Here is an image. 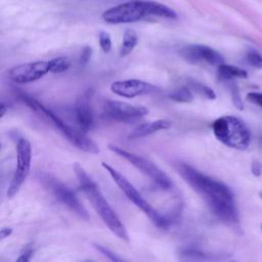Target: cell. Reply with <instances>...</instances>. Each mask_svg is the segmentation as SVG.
<instances>
[{
    "instance_id": "1",
    "label": "cell",
    "mask_w": 262,
    "mask_h": 262,
    "mask_svg": "<svg viewBox=\"0 0 262 262\" xmlns=\"http://www.w3.org/2000/svg\"><path fill=\"white\" fill-rule=\"evenodd\" d=\"M176 169L186 183L206 201L214 215L225 223H237L239 218L234 195L225 184L203 174L186 163H177Z\"/></svg>"
},
{
    "instance_id": "2",
    "label": "cell",
    "mask_w": 262,
    "mask_h": 262,
    "mask_svg": "<svg viewBox=\"0 0 262 262\" xmlns=\"http://www.w3.org/2000/svg\"><path fill=\"white\" fill-rule=\"evenodd\" d=\"M74 171L78 178L80 187H81L92 207L99 215V217L102 218L105 225L119 239L128 241L129 236L125 226L123 225L122 221H121L119 216L116 214V212L113 210V208L111 207L102 192H100L96 184L87 175L85 170L80 166L79 163L74 164Z\"/></svg>"
},
{
    "instance_id": "3",
    "label": "cell",
    "mask_w": 262,
    "mask_h": 262,
    "mask_svg": "<svg viewBox=\"0 0 262 262\" xmlns=\"http://www.w3.org/2000/svg\"><path fill=\"white\" fill-rule=\"evenodd\" d=\"M17 96L31 110H33L35 113L39 114L42 118L47 120L48 122H50L56 129H58L60 132H62L68 138L69 142L72 143L74 146H76L79 150L84 151L89 154L99 153L98 146L85 134L86 132H84L81 129L77 130L69 126L57 115H55L49 109L45 108L43 105L40 104L38 100H36L34 97L22 91L17 92Z\"/></svg>"
},
{
    "instance_id": "4",
    "label": "cell",
    "mask_w": 262,
    "mask_h": 262,
    "mask_svg": "<svg viewBox=\"0 0 262 262\" xmlns=\"http://www.w3.org/2000/svg\"><path fill=\"white\" fill-rule=\"evenodd\" d=\"M212 129L219 142L230 148L245 150L250 144V131L243 121L237 117L224 116L218 118L214 121Z\"/></svg>"
},
{
    "instance_id": "5",
    "label": "cell",
    "mask_w": 262,
    "mask_h": 262,
    "mask_svg": "<svg viewBox=\"0 0 262 262\" xmlns=\"http://www.w3.org/2000/svg\"><path fill=\"white\" fill-rule=\"evenodd\" d=\"M102 166L107 170V172L111 175L115 184L120 188L126 197L131 201V202L140 210H142L152 221L160 229H167L169 226L168 220L165 215L160 214L149 202L144 199V197L139 194V192L135 189V187L130 184V181L111 165L103 162Z\"/></svg>"
},
{
    "instance_id": "6",
    "label": "cell",
    "mask_w": 262,
    "mask_h": 262,
    "mask_svg": "<svg viewBox=\"0 0 262 262\" xmlns=\"http://www.w3.org/2000/svg\"><path fill=\"white\" fill-rule=\"evenodd\" d=\"M109 149L119 155L120 157L124 158L126 161L133 165L135 168H137L143 174L148 176L153 183H155L159 188L163 189V190H169L172 188L173 184L169 176L162 170L160 169L155 163H153L152 161L137 156L133 153L127 152L123 150L122 148H119L116 146H109Z\"/></svg>"
},
{
    "instance_id": "7",
    "label": "cell",
    "mask_w": 262,
    "mask_h": 262,
    "mask_svg": "<svg viewBox=\"0 0 262 262\" xmlns=\"http://www.w3.org/2000/svg\"><path fill=\"white\" fill-rule=\"evenodd\" d=\"M39 179L41 180L42 185L49 191V193L60 203L66 205L73 212L79 215L83 219H88L89 214L85 207L80 203V201L76 197L73 191L66 187L62 181H59L55 177L48 174H40Z\"/></svg>"
},
{
    "instance_id": "8",
    "label": "cell",
    "mask_w": 262,
    "mask_h": 262,
    "mask_svg": "<svg viewBox=\"0 0 262 262\" xmlns=\"http://www.w3.org/2000/svg\"><path fill=\"white\" fill-rule=\"evenodd\" d=\"M32 149L29 140L19 138L16 145V168L7 190V196L12 198L23 186L31 169Z\"/></svg>"
},
{
    "instance_id": "9",
    "label": "cell",
    "mask_w": 262,
    "mask_h": 262,
    "mask_svg": "<svg viewBox=\"0 0 262 262\" xmlns=\"http://www.w3.org/2000/svg\"><path fill=\"white\" fill-rule=\"evenodd\" d=\"M149 15L148 2L136 1L120 4L106 10L103 17L110 24H126L140 21Z\"/></svg>"
},
{
    "instance_id": "10",
    "label": "cell",
    "mask_w": 262,
    "mask_h": 262,
    "mask_svg": "<svg viewBox=\"0 0 262 262\" xmlns=\"http://www.w3.org/2000/svg\"><path fill=\"white\" fill-rule=\"evenodd\" d=\"M103 113L107 119L117 121V122L131 123L146 116L149 110L142 106H133L119 100H106Z\"/></svg>"
},
{
    "instance_id": "11",
    "label": "cell",
    "mask_w": 262,
    "mask_h": 262,
    "mask_svg": "<svg viewBox=\"0 0 262 262\" xmlns=\"http://www.w3.org/2000/svg\"><path fill=\"white\" fill-rule=\"evenodd\" d=\"M49 72L48 62L39 60V62H32L23 65H18L7 72L8 78L11 81L19 84L31 83L42 78Z\"/></svg>"
},
{
    "instance_id": "12",
    "label": "cell",
    "mask_w": 262,
    "mask_h": 262,
    "mask_svg": "<svg viewBox=\"0 0 262 262\" xmlns=\"http://www.w3.org/2000/svg\"><path fill=\"white\" fill-rule=\"evenodd\" d=\"M180 55L191 64L207 63L219 66L224 64V57L215 49L206 45H189L180 50Z\"/></svg>"
},
{
    "instance_id": "13",
    "label": "cell",
    "mask_w": 262,
    "mask_h": 262,
    "mask_svg": "<svg viewBox=\"0 0 262 262\" xmlns=\"http://www.w3.org/2000/svg\"><path fill=\"white\" fill-rule=\"evenodd\" d=\"M111 90L119 96L133 98L139 95L153 93L157 90V87L143 80L127 79L113 82L111 84Z\"/></svg>"
},
{
    "instance_id": "14",
    "label": "cell",
    "mask_w": 262,
    "mask_h": 262,
    "mask_svg": "<svg viewBox=\"0 0 262 262\" xmlns=\"http://www.w3.org/2000/svg\"><path fill=\"white\" fill-rule=\"evenodd\" d=\"M93 89H87L80 94L75 104V115L79 127L84 132H87L93 126V116L91 112L90 102L93 96Z\"/></svg>"
},
{
    "instance_id": "15",
    "label": "cell",
    "mask_w": 262,
    "mask_h": 262,
    "mask_svg": "<svg viewBox=\"0 0 262 262\" xmlns=\"http://www.w3.org/2000/svg\"><path fill=\"white\" fill-rule=\"evenodd\" d=\"M172 125L173 123L171 121L166 119H160V120L153 121V122L140 124L129 134V139H137V138L146 137L161 130H167L171 128Z\"/></svg>"
},
{
    "instance_id": "16",
    "label": "cell",
    "mask_w": 262,
    "mask_h": 262,
    "mask_svg": "<svg viewBox=\"0 0 262 262\" xmlns=\"http://www.w3.org/2000/svg\"><path fill=\"white\" fill-rule=\"evenodd\" d=\"M218 75L221 79L225 80H231L234 78H247L248 74L245 70L242 68L232 66V65H226L221 64L218 66Z\"/></svg>"
},
{
    "instance_id": "17",
    "label": "cell",
    "mask_w": 262,
    "mask_h": 262,
    "mask_svg": "<svg viewBox=\"0 0 262 262\" xmlns=\"http://www.w3.org/2000/svg\"><path fill=\"white\" fill-rule=\"evenodd\" d=\"M178 256L181 260H206L207 254L195 246H183L178 249Z\"/></svg>"
},
{
    "instance_id": "18",
    "label": "cell",
    "mask_w": 262,
    "mask_h": 262,
    "mask_svg": "<svg viewBox=\"0 0 262 262\" xmlns=\"http://www.w3.org/2000/svg\"><path fill=\"white\" fill-rule=\"evenodd\" d=\"M137 41H138L137 34L133 30H127L123 36V42L120 49V55L123 57L131 53V51L136 46Z\"/></svg>"
},
{
    "instance_id": "19",
    "label": "cell",
    "mask_w": 262,
    "mask_h": 262,
    "mask_svg": "<svg viewBox=\"0 0 262 262\" xmlns=\"http://www.w3.org/2000/svg\"><path fill=\"white\" fill-rule=\"evenodd\" d=\"M149 8V15H157L161 17H167V18H175L176 13L170 9L169 7L158 3V2H148Z\"/></svg>"
},
{
    "instance_id": "20",
    "label": "cell",
    "mask_w": 262,
    "mask_h": 262,
    "mask_svg": "<svg viewBox=\"0 0 262 262\" xmlns=\"http://www.w3.org/2000/svg\"><path fill=\"white\" fill-rule=\"evenodd\" d=\"M169 98L171 100H174L176 103H191L194 99V94L192 92V89L190 87H181L171 94H169Z\"/></svg>"
},
{
    "instance_id": "21",
    "label": "cell",
    "mask_w": 262,
    "mask_h": 262,
    "mask_svg": "<svg viewBox=\"0 0 262 262\" xmlns=\"http://www.w3.org/2000/svg\"><path fill=\"white\" fill-rule=\"evenodd\" d=\"M50 73H63L70 68V59L65 56L54 57L48 62Z\"/></svg>"
},
{
    "instance_id": "22",
    "label": "cell",
    "mask_w": 262,
    "mask_h": 262,
    "mask_svg": "<svg viewBox=\"0 0 262 262\" xmlns=\"http://www.w3.org/2000/svg\"><path fill=\"white\" fill-rule=\"evenodd\" d=\"M190 88L192 90H194L195 92L199 93L200 95L206 97V98H209V99H215L216 98V93L214 92L213 89H211L207 85L200 83L198 81H191L190 82Z\"/></svg>"
},
{
    "instance_id": "23",
    "label": "cell",
    "mask_w": 262,
    "mask_h": 262,
    "mask_svg": "<svg viewBox=\"0 0 262 262\" xmlns=\"http://www.w3.org/2000/svg\"><path fill=\"white\" fill-rule=\"evenodd\" d=\"M247 62L253 68L262 69V55L256 51H250L247 54Z\"/></svg>"
},
{
    "instance_id": "24",
    "label": "cell",
    "mask_w": 262,
    "mask_h": 262,
    "mask_svg": "<svg viewBox=\"0 0 262 262\" xmlns=\"http://www.w3.org/2000/svg\"><path fill=\"white\" fill-rule=\"evenodd\" d=\"M99 44L105 52H110L112 49V40L108 33L102 32L99 34Z\"/></svg>"
},
{
    "instance_id": "25",
    "label": "cell",
    "mask_w": 262,
    "mask_h": 262,
    "mask_svg": "<svg viewBox=\"0 0 262 262\" xmlns=\"http://www.w3.org/2000/svg\"><path fill=\"white\" fill-rule=\"evenodd\" d=\"M94 248L99 251L100 253H102L104 256H106L107 258H109L111 261H122V258L118 257L114 252H112L110 249H108L107 247L105 246H102V245H94Z\"/></svg>"
},
{
    "instance_id": "26",
    "label": "cell",
    "mask_w": 262,
    "mask_h": 262,
    "mask_svg": "<svg viewBox=\"0 0 262 262\" xmlns=\"http://www.w3.org/2000/svg\"><path fill=\"white\" fill-rule=\"evenodd\" d=\"M33 253H34V250L32 249V247L27 246V247L21 252V255H19V257H18L16 260H17V261H22V262L30 261V259H31L32 256H33Z\"/></svg>"
},
{
    "instance_id": "27",
    "label": "cell",
    "mask_w": 262,
    "mask_h": 262,
    "mask_svg": "<svg viewBox=\"0 0 262 262\" xmlns=\"http://www.w3.org/2000/svg\"><path fill=\"white\" fill-rule=\"evenodd\" d=\"M91 53H92V50L89 46H86L82 49V52H81V55H80V64L81 65H86L89 60H90V57H91Z\"/></svg>"
},
{
    "instance_id": "28",
    "label": "cell",
    "mask_w": 262,
    "mask_h": 262,
    "mask_svg": "<svg viewBox=\"0 0 262 262\" xmlns=\"http://www.w3.org/2000/svg\"><path fill=\"white\" fill-rule=\"evenodd\" d=\"M247 98L252 102L253 104L259 106L260 108H262V93L259 92H250L247 95Z\"/></svg>"
},
{
    "instance_id": "29",
    "label": "cell",
    "mask_w": 262,
    "mask_h": 262,
    "mask_svg": "<svg viewBox=\"0 0 262 262\" xmlns=\"http://www.w3.org/2000/svg\"><path fill=\"white\" fill-rule=\"evenodd\" d=\"M12 234V230L10 228H2L0 231V238L1 240H4L5 238H8Z\"/></svg>"
},
{
    "instance_id": "30",
    "label": "cell",
    "mask_w": 262,
    "mask_h": 262,
    "mask_svg": "<svg viewBox=\"0 0 262 262\" xmlns=\"http://www.w3.org/2000/svg\"><path fill=\"white\" fill-rule=\"evenodd\" d=\"M252 172L254 175L259 176L262 172V165L260 163H253L252 164Z\"/></svg>"
},
{
    "instance_id": "31",
    "label": "cell",
    "mask_w": 262,
    "mask_h": 262,
    "mask_svg": "<svg viewBox=\"0 0 262 262\" xmlns=\"http://www.w3.org/2000/svg\"><path fill=\"white\" fill-rule=\"evenodd\" d=\"M7 107L2 103L1 106H0V118H3L4 115L6 114V111H7Z\"/></svg>"
},
{
    "instance_id": "32",
    "label": "cell",
    "mask_w": 262,
    "mask_h": 262,
    "mask_svg": "<svg viewBox=\"0 0 262 262\" xmlns=\"http://www.w3.org/2000/svg\"><path fill=\"white\" fill-rule=\"evenodd\" d=\"M259 197H260V199L262 200V191L259 193Z\"/></svg>"
},
{
    "instance_id": "33",
    "label": "cell",
    "mask_w": 262,
    "mask_h": 262,
    "mask_svg": "<svg viewBox=\"0 0 262 262\" xmlns=\"http://www.w3.org/2000/svg\"><path fill=\"white\" fill-rule=\"evenodd\" d=\"M261 231H262V226H261Z\"/></svg>"
}]
</instances>
